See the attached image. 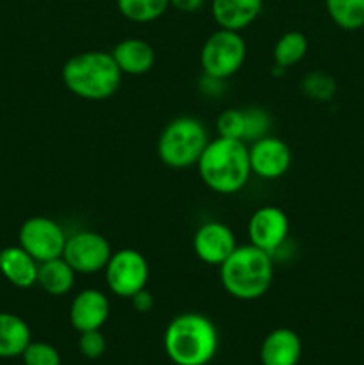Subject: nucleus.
Returning a JSON list of instances; mask_svg holds the SVG:
<instances>
[{
  "label": "nucleus",
  "mask_w": 364,
  "mask_h": 365,
  "mask_svg": "<svg viewBox=\"0 0 364 365\" xmlns=\"http://www.w3.org/2000/svg\"><path fill=\"white\" fill-rule=\"evenodd\" d=\"M196 168L202 182L211 191L218 195H236L248 184L252 175L248 146L241 139L218 135L207 143Z\"/></svg>",
  "instance_id": "nucleus-1"
},
{
  "label": "nucleus",
  "mask_w": 364,
  "mask_h": 365,
  "mask_svg": "<svg viewBox=\"0 0 364 365\" xmlns=\"http://www.w3.org/2000/svg\"><path fill=\"white\" fill-rule=\"evenodd\" d=\"M64 86L75 96L91 102H102L118 91L123 73L113 53L102 50L75 53L61 70Z\"/></svg>",
  "instance_id": "nucleus-2"
},
{
  "label": "nucleus",
  "mask_w": 364,
  "mask_h": 365,
  "mask_svg": "<svg viewBox=\"0 0 364 365\" xmlns=\"http://www.w3.org/2000/svg\"><path fill=\"white\" fill-rule=\"evenodd\" d=\"M163 344L175 365H207L218 351V330L203 314L184 312L168 323Z\"/></svg>",
  "instance_id": "nucleus-3"
},
{
  "label": "nucleus",
  "mask_w": 364,
  "mask_h": 365,
  "mask_svg": "<svg viewBox=\"0 0 364 365\" xmlns=\"http://www.w3.org/2000/svg\"><path fill=\"white\" fill-rule=\"evenodd\" d=\"M220 282L236 299L252 302L263 298L273 282L271 255L253 245L238 246L220 266Z\"/></svg>",
  "instance_id": "nucleus-4"
},
{
  "label": "nucleus",
  "mask_w": 364,
  "mask_h": 365,
  "mask_svg": "<svg viewBox=\"0 0 364 365\" xmlns=\"http://www.w3.org/2000/svg\"><path fill=\"white\" fill-rule=\"evenodd\" d=\"M209 141V134L202 121L191 116H181L171 120L161 132L157 153L164 166L171 170H186L196 166Z\"/></svg>",
  "instance_id": "nucleus-5"
},
{
  "label": "nucleus",
  "mask_w": 364,
  "mask_h": 365,
  "mask_svg": "<svg viewBox=\"0 0 364 365\" xmlns=\"http://www.w3.org/2000/svg\"><path fill=\"white\" fill-rule=\"evenodd\" d=\"M246 59V43L243 36L228 29H218L206 39L200 52V64L206 77L227 81L241 70Z\"/></svg>",
  "instance_id": "nucleus-6"
},
{
  "label": "nucleus",
  "mask_w": 364,
  "mask_h": 365,
  "mask_svg": "<svg viewBox=\"0 0 364 365\" xmlns=\"http://www.w3.org/2000/svg\"><path fill=\"white\" fill-rule=\"evenodd\" d=\"M103 273L107 287L114 296L131 299L136 292L146 287L150 267L143 253L138 250L123 248L113 252Z\"/></svg>",
  "instance_id": "nucleus-7"
},
{
  "label": "nucleus",
  "mask_w": 364,
  "mask_h": 365,
  "mask_svg": "<svg viewBox=\"0 0 364 365\" xmlns=\"http://www.w3.org/2000/svg\"><path fill=\"white\" fill-rule=\"evenodd\" d=\"M66 239L63 227L45 216L29 217L18 232V245L39 264L63 257Z\"/></svg>",
  "instance_id": "nucleus-8"
},
{
  "label": "nucleus",
  "mask_w": 364,
  "mask_h": 365,
  "mask_svg": "<svg viewBox=\"0 0 364 365\" xmlns=\"http://www.w3.org/2000/svg\"><path fill=\"white\" fill-rule=\"evenodd\" d=\"M113 250L103 235L91 230L75 232L68 235L63 259L79 274H93L106 269Z\"/></svg>",
  "instance_id": "nucleus-9"
},
{
  "label": "nucleus",
  "mask_w": 364,
  "mask_h": 365,
  "mask_svg": "<svg viewBox=\"0 0 364 365\" xmlns=\"http://www.w3.org/2000/svg\"><path fill=\"white\" fill-rule=\"evenodd\" d=\"M250 245L257 246L266 253H273L285 242L289 234L288 214L275 205L259 207L250 216L248 227H246Z\"/></svg>",
  "instance_id": "nucleus-10"
},
{
  "label": "nucleus",
  "mask_w": 364,
  "mask_h": 365,
  "mask_svg": "<svg viewBox=\"0 0 364 365\" xmlns=\"http://www.w3.org/2000/svg\"><path fill=\"white\" fill-rule=\"evenodd\" d=\"M248 157L252 173L264 180L280 178L291 166V150L275 135H264L252 141L248 146Z\"/></svg>",
  "instance_id": "nucleus-11"
},
{
  "label": "nucleus",
  "mask_w": 364,
  "mask_h": 365,
  "mask_svg": "<svg viewBox=\"0 0 364 365\" xmlns=\"http://www.w3.org/2000/svg\"><path fill=\"white\" fill-rule=\"evenodd\" d=\"M238 248L234 232L221 221H207L200 225L193 235V252L203 264L220 267Z\"/></svg>",
  "instance_id": "nucleus-12"
},
{
  "label": "nucleus",
  "mask_w": 364,
  "mask_h": 365,
  "mask_svg": "<svg viewBox=\"0 0 364 365\" xmlns=\"http://www.w3.org/2000/svg\"><path fill=\"white\" fill-rule=\"evenodd\" d=\"M111 303L102 291L84 289L79 292L70 305V323L79 334L100 330L109 319Z\"/></svg>",
  "instance_id": "nucleus-13"
},
{
  "label": "nucleus",
  "mask_w": 364,
  "mask_h": 365,
  "mask_svg": "<svg viewBox=\"0 0 364 365\" xmlns=\"http://www.w3.org/2000/svg\"><path fill=\"white\" fill-rule=\"evenodd\" d=\"M302 359V339L291 328H275L264 337L259 349L263 365H298Z\"/></svg>",
  "instance_id": "nucleus-14"
},
{
  "label": "nucleus",
  "mask_w": 364,
  "mask_h": 365,
  "mask_svg": "<svg viewBox=\"0 0 364 365\" xmlns=\"http://www.w3.org/2000/svg\"><path fill=\"white\" fill-rule=\"evenodd\" d=\"M38 260L20 245L0 250V273L14 287L29 289L38 284Z\"/></svg>",
  "instance_id": "nucleus-15"
},
{
  "label": "nucleus",
  "mask_w": 364,
  "mask_h": 365,
  "mask_svg": "<svg viewBox=\"0 0 364 365\" xmlns=\"http://www.w3.org/2000/svg\"><path fill=\"white\" fill-rule=\"evenodd\" d=\"M211 11L218 27L241 32L259 18L263 0H213Z\"/></svg>",
  "instance_id": "nucleus-16"
},
{
  "label": "nucleus",
  "mask_w": 364,
  "mask_h": 365,
  "mask_svg": "<svg viewBox=\"0 0 364 365\" xmlns=\"http://www.w3.org/2000/svg\"><path fill=\"white\" fill-rule=\"evenodd\" d=\"M111 53L123 75H145L156 64L153 46L139 38L121 39Z\"/></svg>",
  "instance_id": "nucleus-17"
},
{
  "label": "nucleus",
  "mask_w": 364,
  "mask_h": 365,
  "mask_svg": "<svg viewBox=\"0 0 364 365\" xmlns=\"http://www.w3.org/2000/svg\"><path fill=\"white\" fill-rule=\"evenodd\" d=\"M31 341V328L20 316L0 312V359L21 356Z\"/></svg>",
  "instance_id": "nucleus-18"
},
{
  "label": "nucleus",
  "mask_w": 364,
  "mask_h": 365,
  "mask_svg": "<svg viewBox=\"0 0 364 365\" xmlns=\"http://www.w3.org/2000/svg\"><path fill=\"white\" fill-rule=\"evenodd\" d=\"M75 271L63 257L39 264L38 285L50 296H64L74 289Z\"/></svg>",
  "instance_id": "nucleus-19"
},
{
  "label": "nucleus",
  "mask_w": 364,
  "mask_h": 365,
  "mask_svg": "<svg viewBox=\"0 0 364 365\" xmlns=\"http://www.w3.org/2000/svg\"><path fill=\"white\" fill-rule=\"evenodd\" d=\"M307 50H309V41H307V38L302 32H285V34H282L280 38L277 39V43H275V66L282 68V70L295 66V64H298L300 61L305 57Z\"/></svg>",
  "instance_id": "nucleus-20"
},
{
  "label": "nucleus",
  "mask_w": 364,
  "mask_h": 365,
  "mask_svg": "<svg viewBox=\"0 0 364 365\" xmlns=\"http://www.w3.org/2000/svg\"><path fill=\"white\" fill-rule=\"evenodd\" d=\"M330 20L343 31L364 27V0H325Z\"/></svg>",
  "instance_id": "nucleus-21"
},
{
  "label": "nucleus",
  "mask_w": 364,
  "mask_h": 365,
  "mask_svg": "<svg viewBox=\"0 0 364 365\" xmlns=\"http://www.w3.org/2000/svg\"><path fill=\"white\" fill-rule=\"evenodd\" d=\"M118 11L134 24H150L168 11L170 0H116Z\"/></svg>",
  "instance_id": "nucleus-22"
},
{
  "label": "nucleus",
  "mask_w": 364,
  "mask_h": 365,
  "mask_svg": "<svg viewBox=\"0 0 364 365\" xmlns=\"http://www.w3.org/2000/svg\"><path fill=\"white\" fill-rule=\"evenodd\" d=\"M302 89L309 98L318 100V102H328L334 98L338 86L330 75L323 73V71H313L303 78Z\"/></svg>",
  "instance_id": "nucleus-23"
},
{
  "label": "nucleus",
  "mask_w": 364,
  "mask_h": 365,
  "mask_svg": "<svg viewBox=\"0 0 364 365\" xmlns=\"http://www.w3.org/2000/svg\"><path fill=\"white\" fill-rule=\"evenodd\" d=\"M218 135L228 139H241L245 141L246 134V116L245 110L227 109L216 120Z\"/></svg>",
  "instance_id": "nucleus-24"
},
{
  "label": "nucleus",
  "mask_w": 364,
  "mask_h": 365,
  "mask_svg": "<svg viewBox=\"0 0 364 365\" xmlns=\"http://www.w3.org/2000/svg\"><path fill=\"white\" fill-rule=\"evenodd\" d=\"M21 362L24 365H61V355L49 342L31 341L21 353Z\"/></svg>",
  "instance_id": "nucleus-25"
},
{
  "label": "nucleus",
  "mask_w": 364,
  "mask_h": 365,
  "mask_svg": "<svg viewBox=\"0 0 364 365\" xmlns=\"http://www.w3.org/2000/svg\"><path fill=\"white\" fill-rule=\"evenodd\" d=\"M106 337H103V334L100 330L82 331L81 337H79V351L88 360L100 359L106 353Z\"/></svg>",
  "instance_id": "nucleus-26"
},
{
  "label": "nucleus",
  "mask_w": 364,
  "mask_h": 365,
  "mask_svg": "<svg viewBox=\"0 0 364 365\" xmlns=\"http://www.w3.org/2000/svg\"><path fill=\"white\" fill-rule=\"evenodd\" d=\"M246 116V141H256V139L268 135V128H270V118L263 109H248L245 110Z\"/></svg>",
  "instance_id": "nucleus-27"
},
{
  "label": "nucleus",
  "mask_w": 364,
  "mask_h": 365,
  "mask_svg": "<svg viewBox=\"0 0 364 365\" xmlns=\"http://www.w3.org/2000/svg\"><path fill=\"white\" fill-rule=\"evenodd\" d=\"M131 303H132V309H134L136 312L146 314V312H150V310L153 309V303H156V302H153V296L150 294V292L146 291V287H145V289H141V291L136 292V294L132 296Z\"/></svg>",
  "instance_id": "nucleus-28"
},
{
  "label": "nucleus",
  "mask_w": 364,
  "mask_h": 365,
  "mask_svg": "<svg viewBox=\"0 0 364 365\" xmlns=\"http://www.w3.org/2000/svg\"><path fill=\"white\" fill-rule=\"evenodd\" d=\"M206 4V0H170V6L181 13H196Z\"/></svg>",
  "instance_id": "nucleus-29"
}]
</instances>
